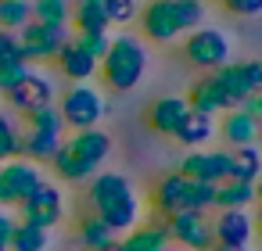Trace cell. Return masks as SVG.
Segmentation results:
<instances>
[{
	"label": "cell",
	"mask_w": 262,
	"mask_h": 251,
	"mask_svg": "<svg viewBox=\"0 0 262 251\" xmlns=\"http://www.w3.org/2000/svg\"><path fill=\"white\" fill-rule=\"evenodd\" d=\"M237 108H241V111H248V115H255V119H258V115H262V97H258V94H248V97H244V101H241V104H237Z\"/></svg>",
	"instance_id": "cell-39"
},
{
	"label": "cell",
	"mask_w": 262,
	"mask_h": 251,
	"mask_svg": "<svg viewBox=\"0 0 262 251\" xmlns=\"http://www.w3.org/2000/svg\"><path fill=\"white\" fill-rule=\"evenodd\" d=\"M47 183L43 169L29 158H8L0 162V190H4V208H18L26 197H33Z\"/></svg>",
	"instance_id": "cell-7"
},
{
	"label": "cell",
	"mask_w": 262,
	"mask_h": 251,
	"mask_svg": "<svg viewBox=\"0 0 262 251\" xmlns=\"http://www.w3.org/2000/svg\"><path fill=\"white\" fill-rule=\"evenodd\" d=\"M97 251H119V244H104V247H97Z\"/></svg>",
	"instance_id": "cell-41"
},
{
	"label": "cell",
	"mask_w": 262,
	"mask_h": 251,
	"mask_svg": "<svg viewBox=\"0 0 262 251\" xmlns=\"http://www.w3.org/2000/svg\"><path fill=\"white\" fill-rule=\"evenodd\" d=\"M183 58L190 69H201V72H215L219 65L230 61V40L223 29H212V26H198L190 33H183Z\"/></svg>",
	"instance_id": "cell-6"
},
{
	"label": "cell",
	"mask_w": 262,
	"mask_h": 251,
	"mask_svg": "<svg viewBox=\"0 0 262 251\" xmlns=\"http://www.w3.org/2000/svg\"><path fill=\"white\" fill-rule=\"evenodd\" d=\"M119 251H169V233H165V222H137L133 230L122 233V240H115Z\"/></svg>",
	"instance_id": "cell-21"
},
{
	"label": "cell",
	"mask_w": 262,
	"mask_h": 251,
	"mask_svg": "<svg viewBox=\"0 0 262 251\" xmlns=\"http://www.w3.org/2000/svg\"><path fill=\"white\" fill-rule=\"evenodd\" d=\"M86 201H90V212L101 215L115 233H126L140 222V197L129 183V176L122 172H94L86 179Z\"/></svg>",
	"instance_id": "cell-2"
},
{
	"label": "cell",
	"mask_w": 262,
	"mask_h": 251,
	"mask_svg": "<svg viewBox=\"0 0 262 251\" xmlns=\"http://www.w3.org/2000/svg\"><path fill=\"white\" fill-rule=\"evenodd\" d=\"M22 58V47H18V33H8V29H0V65L4 61H15ZM26 61V58H22Z\"/></svg>",
	"instance_id": "cell-37"
},
{
	"label": "cell",
	"mask_w": 262,
	"mask_h": 251,
	"mask_svg": "<svg viewBox=\"0 0 262 251\" xmlns=\"http://www.w3.org/2000/svg\"><path fill=\"white\" fill-rule=\"evenodd\" d=\"M101 8H104L108 26H129V22H137L140 0H101Z\"/></svg>",
	"instance_id": "cell-32"
},
{
	"label": "cell",
	"mask_w": 262,
	"mask_h": 251,
	"mask_svg": "<svg viewBox=\"0 0 262 251\" xmlns=\"http://www.w3.org/2000/svg\"><path fill=\"white\" fill-rule=\"evenodd\" d=\"M151 204L162 219H169L172 212H208L215 204V183H198V179H187L180 172H169L158 179Z\"/></svg>",
	"instance_id": "cell-4"
},
{
	"label": "cell",
	"mask_w": 262,
	"mask_h": 251,
	"mask_svg": "<svg viewBox=\"0 0 262 251\" xmlns=\"http://www.w3.org/2000/svg\"><path fill=\"white\" fill-rule=\"evenodd\" d=\"M212 251H251V247H226V244H212Z\"/></svg>",
	"instance_id": "cell-40"
},
{
	"label": "cell",
	"mask_w": 262,
	"mask_h": 251,
	"mask_svg": "<svg viewBox=\"0 0 262 251\" xmlns=\"http://www.w3.org/2000/svg\"><path fill=\"white\" fill-rule=\"evenodd\" d=\"M26 129H43V133H65V122H61V111L58 104H43L36 111L26 115Z\"/></svg>",
	"instance_id": "cell-31"
},
{
	"label": "cell",
	"mask_w": 262,
	"mask_h": 251,
	"mask_svg": "<svg viewBox=\"0 0 262 251\" xmlns=\"http://www.w3.org/2000/svg\"><path fill=\"white\" fill-rule=\"evenodd\" d=\"M165 222L169 240H176L183 251H212V222L205 212H172Z\"/></svg>",
	"instance_id": "cell-9"
},
{
	"label": "cell",
	"mask_w": 262,
	"mask_h": 251,
	"mask_svg": "<svg viewBox=\"0 0 262 251\" xmlns=\"http://www.w3.org/2000/svg\"><path fill=\"white\" fill-rule=\"evenodd\" d=\"M72 4H76V0H72Z\"/></svg>",
	"instance_id": "cell-44"
},
{
	"label": "cell",
	"mask_w": 262,
	"mask_h": 251,
	"mask_svg": "<svg viewBox=\"0 0 262 251\" xmlns=\"http://www.w3.org/2000/svg\"><path fill=\"white\" fill-rule=\"evenodd\" d=\"M176 172L187 179H198V183H223V179H230V151H215V147L187 151L180 158Z\"/></svg>",
	"instance_id": "cell-11"
},
{
	"label": "cell",
	"mask_w": 262,
	"mask_h": 251,
	"mask_svg": "<svg viewBox=\"0 0 262 251\" xmlns=\"http://www.w3.org/2000/svg\"><path fill=\"white\" fill-rule=\"evenodd\" d=\"M29 72H33V65H29V61H22V58L4 61V65H0V97H4L8 90H15V86H18Z\"/></svg>",
	"instance_id": "cell-34"
},
{
	"label": "cell",
	"mask_w": 262,
	"mask_h": 251,
	"mask_svg": "<svg viewBox=\"0 0 262 251\" xmlns=\"http://www.w3.org/2000/svg\"><path fill=\"white\" fill-rule=\"evenodd\" d=\"M187 151H198V147H208L212 136H215V115H205V111H194L187 108V115L180 119L176 133H172Z\"/></svg>",
	"instance_id": "cell-19"
},
{
	"label": "cell",
	"mask_w": 262,
	"mask_h": 251,
	"mask_svg": "<svg viewBox=\"0 0 262 251\" xmlns=\"http://www.w3.org/2000/svg\"><path fill=\"white\" fill-rule=\"evenodd\" d=\"M258 169H262V158H258V147H255V144L230 151V179L255 183V179H258Z\"/></svg>",
	"instance_id": "cell-27"
},
{
	"label": "cell",
	"mask_w": 262,
	"mask_h": 251,
	"mask_svg": "<svg viewBox=\"0 0 262 251\" xmlns=\"http://www.w3.org/2000/svg\"><path fill=\"white\" fill-rule=\"evenodd\" d=\"M183 97H187V104H190L194 111H205V115H223V111L237 108V101L215 83L212 72H205L201 79H194V86H190Z\"/></svg>",
	"instance_id": "cell-16"
},
{
	"label": "cell",
	"mask_w": 262,
	"mask_h": 251,
	"mask_svg": "<svg viewBox=\"0 0 262 251\" xmlns=\"http://www.w3.org/2000/svg\"><path fill=\"white\" fill-rule=\"evenodd\" d=\"M147 72V43L133 33H119L108 40L104 58L97 61V76L112 94H129L140 86Z\"/></svg>",
	"instance_id": "cell-3"
},
{
	"label": "cell",
	"mask_w": 262,
	"mask_h": 251,
	"mask_svg": "<svg viewBox=\"0 0 262 251\" xmlns=\"http://www.w3.org/2000/svg\"><path fill=\"white\" fill-rule=\"evenodd\" d=\"M108 154H112V136L94 126V129H76L61 136V147L47 165L61 183H86L94 172H101Z\"/></svg>",
	"instance_id": "cell-1"
},
{
	"label": "cell",
	"mask_w": 262,
	"mask_h": 251,
	"mask_svg": "<svg viewBox=\"0 0 262 251\" xmlns=\"http://www.w3.org/2000/svg\"><path fill=\"white\" fill-rule=\"evenodd\" d=\"M72 40V29L69 26H43V22H29L22 33H18V47H22V58L29 65H51L58 58V51Z\"/></svg>",
	"instance_id": "cell-8"
},
{
	"label": "cell",
	"mask_w": 262,
	"mask_h": 251,
	"mask_svg": "<svg viewBox=\"0 0 262 251\" xmlns=\"http://www.w3.org/2000/svg\"><path fill=\"white\" fill-rule=\"evenodd\" d=\"M76 240H79L86 251H97V247H104V244H115V240H119V233H115L101 215L83 212V215H79V222H76Z\"/></svg>",
	"instance_id": "cell-22"
},
{
	"label": "cell",
	"mask_w": 262,
	"mask_h": 251,
	"mask_svg": "<svg viewBox=\"0 0 262 251\" xmlns=\"http://www.w3.org/2000/svg\"><path fill=\"white\" fill-rule=\"evenodd\" d=\"M72 40H76L94 61H101L104 51H108V40H112V36H108V33H72Z\"/></svg>",
	"instance_id": "cell-35"
},
{
	"label": "cell",
	"mask_w": 262,
	"mask_h": 251,
	"mask_svg": "<svg viewBox=\"0 0 262 251\" xmlns=\"http://www.w3.org/2000/svg\"><path fill=\"white\" fill-rule=\"evenodd\" d=\"M11 230H15V215L0 208V251H8V240H11Z\"/></svg>",
	"instance_id": "cell-38"
},
{
	"label": "cell",
	"mask_w": 262,
	"mask_h": 251,
	"mask_svg": "<svg viewBox=\"0 0 262 251\" xmlns=\"http://www.w3.org/2000/svg\"><path fill=\"white\" fill-rule=\"evenodd\" d=\"M61 136L65 133H43V129H26L22 133V158L36 162V165H47L58 147H61Z\"/></svg>",
	"instance_id": "cell-23"
},
{
	"label": "cell",
	"mask_w": 262,
	"mask_h": 251,
	"mask_svg": "<svg viewBox=\"0 0 262 251\" xmlns=\"http://www.w3.org/2000/svg\"><path fill=\"white\" fill-rule=\"evenodd\" d=\"M54 65H58V72H61L69 83H90V79L97 76V61H94L76 40H69V43L58 51Z\"/></svg>",
	"instance_id": "cell-20"
},
{
	"label": "cell",
	"mask_w": 262,
	"mask_h": 251,
	"mask_svg": "<svg viewBox=\"0 0 262 251\" xmlns=\"http://www.w3.org/2000/svg\"><path fill=\"white\" fill-rule=\"evenodd\" d=\"M58 111H61V122L65 129H94L101 126L104 119V94L94 86V83H72L61 101H58Z\"/></svg>",
	"instance_id": "cell-5"
},
{
	"label": "cell",
	"mask_w": 262,
	"mask_h": 251,
	"mask_svg": "<svg viewBox=\"0 0 262 251\" xmlns=\"http://www.w3.org/2000/svg\"><path fill=\"white\" fill-rule=\"evenodd\" d=\"M33 22V4L29 0H0V29L22 33Z\"/></svg>",
	"instance_id": "cell-30"
},
{
	"label": "cell",
	"mask_w": 262,
	"mask_h": 251,
	"mask_svg": "<svg viewBox=\"0 0 262 251\" xmlns=\"http://www.w3.org/2000/svg\"><path fill=\"white\" fill-rule=\"evenodd\" d=\"M33 4V22L43 26H69L72 18V0H29Z\"/></svg>",
	"instance_id": "cell-29"
},
{
	"label": "cell",
	"mask_w": 262,
	"mask_h": 251,
	"mask_svg": "<svg viewBox=\"0 0 262 251\" xmlns=\"http://www.w3.org/2000/svg\"><path fill=\"white\" fill-rule=\"evenodd\" d=\"M47 247H51V230H40V226H33V222L15 219L8 251H47Z\"/></svg>",
	"instance_id": "cell-26"
},
{
	"label": "cell",
	"mask_w": 262,
	"mask_h": 251,
	"mask_svg": "<svg viewBox=\"0 0 262 251\" xmlns=\"http://www.w3.org/2000/svg\"><path fill=\"white\" fill-rule=\"evenodd\" d=\"M215 133L230 147H251V144H258V119L241 108H230V111H223V122H215Z\"/></svg>",
	"instance_id": "cell-17"
},
{
	"label": "cell",
	"mask_w": 262,
	"mask_h": 251,
	"mask_svg": "<svg viewBox=\"0 0 262 251\" xmlns=\"http://www.w3.org/2000/svg\"><path fill=\"white\" fill-rule=\"evenodd\" d=\"M255 204V183H244V179H223L215 183V212L223 208H251Z\"/></svg>",
	"instance_id": "cell-25"
},
{
	"label": "cell",
	"mask_w": 262,
	"mask_h": 251,
	"mask_svg": "<svg viewBox=\"0 0 262 251\" xmlns=\"http://www.w3.org/2000/svg\"><path fill=\"white\" fill-rule=\"evenodd\" d=\"M187 97H180V94H165V97H158V101H151V108H147V126L155 129V133H162V136H172L176 133V126H180V119L187 115Z\"/></svg>",
	"instance_id": "cell-18"
},
{
	"label": "cell",
	"mask_w": 262,
	"mask_h": 251,
	"mask_svg": "<svg viewBox=\"0 0 262 251\" xmlns=\"http://www.w3.org/2000/svg\"><path fill=\"white\" fill-rule=\"evenodd\" d=\"M172 8H176V18H180L183 33L205 26V0H172Z\"/></svg>",
	"instance_id": "cell-33"
},
{
	"label": "cell",
	"mask_w": 262,
	"mask_h": 251,
	"mask_svg": "<svg viewBox=\"0 0 262 251\" xmlns=\"http://www.w3.org/2000/svg\"><path fill=\"white\" fill-rule=\"evenodd\" d=\"M0 208H4V190H0Z\"/></svg>",
	"instance_id": "cell-42"
},
{
	"label": "cell",
	"mask_w": 262,
	"mask_h": 251,
	"mask_svg": "<svg viewBox=\"0 0 262 251\" xmlns=\"http://www.w3.org/2000/svg\"><path fill=\"white\" fill-rule=\"evenodd\" d=\"M137 26H140L144 40H151V43H172V40L183 36L172 0H147L137 11Z\"/></svg>",
	"instance_id": "cell-10"
},
{
	"label": "cell",
	"mask_w": 262,
	"mask_h": 251,
	"mask_svg": "<svg viewBox=\"0 0 262 251\" xmlns=\"http://www.w3.org/2000/svg\"><path fill=\"white\" fill-rule=\"evenodd\" d=\"M215 83L241 104L248 94H258L262 90V65L258 61H226V65H219L215 72Z\"/></svg>",
	"instance_id": "cell-14"
},
{
	"label": "cell",
	"mask_w": 262,
	"mask_h": 251,
	"mask_svg": "<svg viewBox=\"0 0 262 251\" xmlns=\"http://www.w3.org/2000/svg\"><path fill=\"white\" fill-rule=\"evenodd\" d=\"M169 251H172V247H169ZM176 251H183V247H176Z\"/></svg>",
	"instance_id": "cell-43"
},
{
	"label": "cell",
	"mask_w": 262,
	"mask_h": 251,
	"mask_svg": "<svg viewBox=\"0 0 262 251\" xmlns=\"http://www.w3.org/2000/svg\"><path fill=\"white\" fill-rule=\"evenodd\" d=\"M69 29L76 33H108V18H104V8L101 0H76L72 4V18H69Z\"/></svg>",
	"instance_id": "cell-24"
},
{
	"label": "cell",
	"mask_w": 262,
	"mask_h": 251,
	"mask_svg": "<svg viewBox=\"0 0 262 251\" xmlns=\"http://www.w3.org/2000/svg\"><path fill=\"white\" fill-rule=\"evenodd\" d=\"M219 4H223L230 15H237V18H255V15L262 11V0H219Z\"/></svg>",
	"instance_id": "cell-36"
},
{
	"label": "cell",
	"mask_w": 262,
	"mask_h": 251,
	"mask_svg": "<svg viewBox=\"0 0 262 251\" xmlns=\"http://www.w3.org/2000/svg\"><path fill=\"white\" fill-rule=\"evenodd\" d=\"M212 222V240L226 244V247H251L255 240V219L248 215V208H223Z\"/></svg>",
	"instance_id": "cell-15"
},
{
	"label": "cell",
	"mask_w": 262,
	"mask_h": 251,
	"mask_svg": "<svg viewBox=\"0 0 262 251\" xmlns=\"http://www.w3.org/2000/svg\"><path fill=\"white\" fill-rule=\"evenodd\" d=\"M22 126L11 111H0V162L8 158H22Z\"/></svg>",
	"instance_id": "cell-28"
},
{
	"label": "cell",
	"mask_w": 262,
	"mask_h": 251,
	"mask_svg": "<svg viewBox=\"0 0 262 251\" xmlns=\"http://www.w3.org/2000/svg\"><path fill=\"white\" fill-rule=\"evenodd\" d=\"M8 97V108L15 111V115H29V111H36V108H43V104H54V97H58V90H54V83H51V76H43V72H29L15 90H8L4 94Z\"/></svg>",
	"instance_id": "cell-13"
},
{
	"label": "cell",
	"mask_w": 262,
	"mask_h": 251,
	"mask_svg": "<svg viewBox=\"0 0 262 251\" xmlns=\"http://www.w3.org/2000/svg\"><path fill=\"white\" fill-rule=\"evenodd\" d=\"M18 212H22V222H33L40 230H54L65 219V194L54 183H43L33 197H26L18 204Z\"/></svg>",
	"instance_id": "cell-12"
}]
</instances>
